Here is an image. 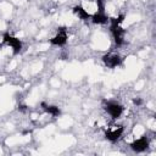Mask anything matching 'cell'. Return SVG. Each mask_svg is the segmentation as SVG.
Instances as JSON below:
<instances>
[{"mask_svg": "<svg viewBox=\"0 0 156 156\" xmlns=\"http://www.w3.org/2000/svg\"><path fill=\"white\" fill-rule=\"evenodd\" d=\"M110 22H111V26H110V30L113 35V39H115V43L117 45H122L123 41H124V29L121 27V23L117 21V18H110Z\"/></svg>", "mask_w": 156, "mask_h": 156, "instance_id": "obj_1", "label": "cell"}, {"mask_svg": "<svg viewBox=\"0 0 156 156\" xmlns=\"http://www.w3.org/2000/svg\"><path fill=\"white\" fill-rule=\"evenodd\" d=\"M2 41H4L6 45H9V46L12 48V51H13L15 55H17V54L21 52V50H22V41H21L20 39H17V38L10 35L9 33H5L4 37H2Z\"/></svg>", "mask_w": 156, "mask_h": 156, "instance_id": "obj_2", "label": "cell"}, {"mask_svg": "<svg viewBox=\"0 0 156 156\" xmlns=\"http://www.w3.org/2000/svg\"><path fill=\"white\" fill-rule=\"evenodd\" d=\"M105 110L111 116V118H113V119L119 118L122 112H123L122 105H119L118 102H115V101H107L105 105Z\"/></svg>", "mask_w": 156, "mask_h": 156, "instance_id": "obj_3", "label": "cell"}, {"mask_svg": "<svg viewBox=\"0 0 156 156\" xmlns=\"http://www.w3.org/2000/svg\"><path fill=\"white\" fill-rule=\"evenodd\" d=\"M102 62L105 63V66L110 67V68H115L117 66L121 65L122 62V57L118 54H106L102 56Z\"/></svg>", "mask_w": 156, "mask_h": 156, "instance_id": "obj_4", "label": "cell"}, {"mask_svg": "<svg viewBox=\"0 0 156 156\" xmlns=\"http://www.w3.org/2000/svg\"><path fill=\"white\" fill-rule=\"evenodd\" d=\"M122 134H123V127L122 126H113V127H111L110 129L106 130L105 136L111 143H115L122 136Z\"/></svg>", "mask_w": 156, "mask_h": 156, "instance_id": "obj_5", "label": "cell"}, {"mask_svg": "<svg viewBox=\"0 0 156 156\" xmlns=\"http://www.w3.org/2000/svg\"><path fill=\"white\" fill-rule=\"evenodd\" d=\"M50 43L52 45L56 46H62L67 43V33H66V28L65 27H60L57 29V34L50 39Z\"/></svg>", "mask_w": 156, "mask_h": 156, "instance_id": "obj_6", "label": "cell"}, {"mask_svg": "<svg viewBox=\"0 0 156 156\" xmlns=\"http://www.w3.org/2000/svg\"><path fill=\"white\" fill-rule=\"evenodd\" d=\"M147 146H149V140H147L145 136L139 138V139L134 140V141L130 144V147H132L135 152H143V151H145V150L147 149Z\"/></svg>", "mask_w": 156, "mask_h": 156, "instance_id": "obj_7", "label": "cell"}, {"mask_svg": "<svg viewBox=\"0 0 156 156\" xmlns=\"http://www.w3.org/2000/svg\"><path fill=\"white\" fill-rule=\"evenodd\" d=\"M73 13L76 15V16H78L80 20H89L91 16H90V13L83 7V6H80V5H77V6H74L73 7Z\"/></svg>", "mask_w": 156, "mask_h": 156, "instance_id": "obj_8", "label": "cell"}, {"mask_svg": "<svg viewBox=\"0 0 156 156\" xmlns=\"http://www.w3.org/2000/svg\"><path fill=\"white\" fill-rule=\"evenodd\" d=\"M41 107H43V110H44L46 113L51 115L52 117H57V116L61 115V110H60L57 106H54V105H46L45 102H41Z\"/></svg>", "mask_w": 156, "mask_h": 156, "instance_id": "obj_9", "label": "cell"}, {"mask_svg": "<svg viewBox=\"0 0 156 156\" xmlns=\"http://www.w3.org/2000/svg\"><path fill=\"white\" fill-rule=\"evenodd\" d=\"M91 20H93V22L95 23V24H105V23H107V21H108V17L104 13V12H96V13H94L93 16H91Z\"/></svg>", "mask_w": 156, "mask_h": 156, "instance_id": "obj_10", "label": "cell"}, {"mask_svg": "<svg viewBox=\"0 0 156 156\" xmlns=\"http://www.w3.org/2000/svg\"><path fill=\"white\" fill-rule=\"evenodd\" d=\"M96 4H98V7H99V11L100 12H104V0H95Z\"/></svg>", "mask_w": 156, "mask_h": 156, "instance_id": "obj_11", "label": "cell"}, {"mask_svg": "<svg viewBox=\"0 0 156 156\" xmlns=\"http://www.w3.org/2000/svg\"><path fill=\"white\" fill-rule=\"evenodd\" d=\"M133 104L136 106H140V105H143V100L140 98H135V99H133Z\"/></svg>", "mask_w": 156, "mask_h": 156, "instance_id": "obj_12", "label": "cell"}, {"mask_svg": "<svg viewBox=\"0 0 156 156\" xmlns=\"http://www.w3.org/2000/svg\"><path fill=\"white\" fill-rule=\"evenodd\" d=\"M116 18H117V21H118L119 23H122V22H123V20H124V15H119V16H117Z\"/></svg>", "mask_w": 156, "mask_h": 156, "instance_id": "obj_13", "label": "cell"}, {"mask_svg": "<svg viewBox=\"0 0 156 156\" xmlns=\"http://www.w3.org/2000/svg\"><path fill=\"white\" fill-rule=\"evenodd\" d=\"M18 110H20V111H22V112H26L27 106H26V105H20V106H18Z\"/></svg>", "mask_w": 156, "mask_h": 156, "instance_id": "obj_14", "label": "cell"}]
</instances>
